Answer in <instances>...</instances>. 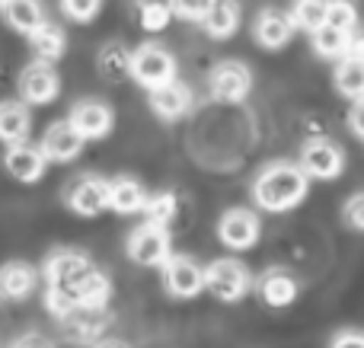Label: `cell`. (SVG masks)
Instances as JSON below:
<instances>
[{"mask_svg":"<svg viewBox=\"0 0 364 348\" xmlns=\"http://www.w3.org/2000/svg\"><path fill=\"white\" fill-rule=\"evenodd\" d=\"M61 10L68 13V16L74 19V23H90V19H96V16H100V10H102V6L90 0V4H61Z\"/></svg>","mask_w":364,"mask_h":348,"instance_id":"obj_33","label":"cell"},{"mask_svg":"<svg viewBox=\"0 0 364 348\" xmlns=\"http://www.w3.org/2000/svg\"><path fill=\"white\" fill-rule=\"evenodd\" d=\"M310 176L301 170V163H288V160H275V163L262 166L252 183V198L262 211L282 214L304 202L307 195Z\"/></svg>","mask_w":364,"mask_h":348,"instance_id":"obj_1","label":"cell"},{"mask_svg":"<svg viewBox=\"0 0 364 348\" xmlns=\"http://www.w3.org/2000/svg\"><path fill=\"white\" fill-rule=\"evenodd\" d=\"M19 102L23 106H45V102H51L58 96V89H61V80H58L55 67L45 61H32L23 67V74H19Z\"/></svg>","mask_w":364,"mask_h":348,"instance_id":"obj_6","label":"cell"},{"mask_svg":"<svg viewBox=\"0 0 364 348\" xmlns=\"http://www.w3.org/2000/svg\"><path fill=\"white\" fill-rule=\"evenodd\" d=\"M259 234H262V224H259L256 211H250V208H230V211H224L218 221V236L227 249L256 246Z\"/></svg>","mask_w":364,"mask_h":348,"instance_id":"obj_8","label":"cell"},{"mask_svg":"<svg viewBox=\"0 0 364 348\" xmlns=\"http://www.w3.org/2000/svg\"><path fill=\"white\" fill-rule=\"evenodd\" d=\"M256 42L269 51H278L291 42L294 36V26H291V16L288 13H278V10H265L262 16L256 19Z\"/></svg>","mask_w":364,"mask_h":348,"instance_id":"obj_17","label":"cell"},{"mask_svg":"<svg viewBox=\"0 0 364 348\" xmlns=\"http://www.w3.org/2000/svg\"><path fill=\"white\" fill-rule=\"evenodd\" d=\"M68 208L80 217H96L109 208V179L83 176L68 189Z\"/></svg>","mask_w":364,"mask_h":348,"instance_id":"obj_12","label":"cell"},{"mask_svg":"<svg viewBox=\"0 0 364 348\" xmlns=\"http://www.w3.org/2000/svg\"><path fill=\"white\" fill-rule=\"evenodd\" d=\"M170 234L166 227H154V224H141L132 236H128V256L132 262L144 268H157V266H166L170 262Z\"/></svg>","mask_w":364,"mask_h":348,"instance_id":"obj_5","label":"cell"},{"mask_svg":"<svg viewBox=\"0 0 364 348\" xmlns=\"http://www.w3.org/2000/svg\"><path fill=\"white\" fill-rule=\"evenodd\" d=\"M259 294H262V300L269 307H288L297 298V281L284 268H269L259 278Z\"/></svg>","mask_w":364,"mask_h":348,"instance_id":"obj_20","label":"cell"},{"mask_svg":"<svg viewBox=\"0 0 364 348\" xmlns=\"http://www.w3.org/2000/svg\"><path fill=\"white\" fill-rule=\"evenodd\" d=\"M151 109L157 115H164V119H179V115H186L192 109V89L179 80L166 83L160 89H151Z\"/></svg>","mask_w":364,"mask_h":348,"instance_id":"obj_19","label":"cell"},{"mask_svg":"<svg viewBox=\"0 0 364 348\" xmlns=\"http://www.w3.org/2000/svg\"><path fill=\"white\" fill-rule=\"evenodd\" d=\"M205 288L224 304H233V300H243L252 288V275L243 262L237 259H214L211 266L205 268Z\"/></svg>","mask_w":364,"mask_h":348,"instance_id":"obj_2","label":"cell"},{"mask_svg":"<svg viewBox=\"0 0 364 348\" xmlns=\"http://www.w3.org/2000/svg\"><path fill=\"white\" fill-rule=\"evenodd\" d=\"M348 38L352 32H342V29H333V26H323L320 32H314V51L326 61H336V58H346V48H348Z\"/></svg>","mask_w":364,"mask_h":348,"instance_id":"obj_26","label":"cell"},{"mask_svg":"<svg viewBox=\"0 0 364 348\" xmlns=\"http://www.w3.org/2000/svg\"><path fill=\"white\" fill-rule=\"evenodd\" d=\"M38 151L45 153V160H48V163H70L74 157H80L83 138L74 131V125L64 119V121H55V125H48V131L42 134V144H38Z\"/></svg>","mask_w":364,"mask_h":348,"instance_id":"obj_13","label":"cell"},{"mask_svg":"<svg viewBox=\"0 0 364 348\" xmlns=\"http://www.w3.org/2000/svg\"><path fill=\"white\" fill-rule=\"evenodd\" d=\"M176 16H186V19H192V23H201L205 19V13H208V4H176V6H170Z\"/></svg>","mask_w":364,"mask_h":348,"instance_id":"obj_35","label":"cell"},{"mask_svg":"<svg viewBox=\"0 0 364 348\" xmlns=\"http://www.w3.org/2000/svg\"><path fill=\"white\" fill-rule=\"evenodd\" d=\"M333 348H364V332H355V330H346L333 339Z\"/></svg>","mask_w":364,"mask_h":348,"instance_id":"obj_37","label":"cell"},{"mask_svg":"<svg viewBox=\"0 0 364 348\" xmlns=\"http://www.w3.org/2000/svg\"><path fill=\"white\" fill-rule=\"evenodd\" d=\"M32 131V115L29 106H23L19 99H4L0 102V141L10 147L26 144Z\"/></svg>","mask_w":364,"mask_h":348,"instance_id":"obj_16","label":"cell"},{"mask_svg":"<svg viewBox=\"0 0 364 348\" xmlns=\"http://www.w3.org/2000/svg\"><path fill=\"white\" fill-rule=\"evenodd\" d=\"M93 348H128V345L122 342V339H100Z\"/></svg>","mask_w":364,"mask_h":348,"instance_id":"obj_39","label":"cell"},{"mask_svg":"<svg viewBox=\"0 0 364 348\" xmlns=\"http://www.w3.org/2000/svg\"><path fill=\"white\" fill-rule=\"evenodd\" d=\"M0 16L6 19V26L23 36H32L38 26H45V16H42V6L38 4H29V0H10V4H0Z\"/></svg>","mask_w":364,"mask_h":348,"instance_id":"obj_22","label":"cell"},{"mask_svg":"<svg viewBox=\"0 0 364 348\" xmlns=\"http://www.w3.org/2000/svg\"><path fill=\"white\" fill-rule=\"evenodd\" d=\"M176 195L173 192H157V195H147V205H144V214H147V224L154 227H166V224L176 217Z\"/></svg>","mask_w":364,"mask_h":348,"instance_id":"obj_28","label":"cell"},{"mask_svg":"<svg viewBox=\"0 0 364 348\" xmlns=\"http://www.w3.org/2000/svg\"><path fill=\"white\" fill-rule=\"evenodd\" d=\"M29 42H32V48H36L38 61L51 64V61H58V58L64 55V45H68V38H64V32L58 29V26L45 23V26H38V29L32 32Z\"/></svg>","mask_w":364,"mask_h":348,"instance_id":"obj_24","label":"cell"},{"mask_svg":"<svg viewBox=\"0 0 364 348\" xmlns=\"http://www.w3.org/2000/svg\"><path fill=\"white\" fill-rule=\"evenodd\" d=\"M100 70L109 80H122V77L132 74V55L122 45H106L100 51Z\"/></svg>","mask_w":364,"mask_h":348,"instance_id":"obj_29","label":"cell"},{"mask_svg":"<svg viewBox=\"0 0 364 348\" xmlns=\"http://www.w3.org/2000/svg\"><path fill=\"white\" fill-rule=\"evenodd\" d=\"M342 217H346V224L352 230H364V192L348 198L346 208H342Z\"/></svg>","mask_w":364,"mask_h":348,"instance_id":"obj_32","label":"cell"},{"mask_svg":"<svg viewBox=\"0 0 364 348\" xmlns=\"http://www.w3.org/2000/svg\"><path fill=\"white\" fill-rule=\"evenodd\" d=\"M36 268L26 266V262H6L0 268V298L4 300H23L36 291Z\"/></svg>","mask_w":364,"mask_h":348,"instance_id":"obj_18","label":"cell"},{"mask_svg":"<svg viewBox=\"0 0 364 348\" xmlns=\"http://www.w3.org/2000/svg\"><path fill=\"white\" fill-rule=\"evenodd\" d=\"M4 166L13 179H19V183H38L45 166H48V160H45V153L38 151L36 144H16L6 151Z\"/></svg>","mask_w":364,"mask_h":348,"instance_id":"obj_15","label":"cell"},{"mask_svg":"<svg viewBox=\"0 0 364 348\" xmlns=\"http://www.w3.org/2000/svg\"><path fill=\"white\" fill-rule=\"evenodd\" d=\"M147 205V192L134 179H112L109 183V208L115 214H138Z\"/></svg>","mask_w":364,"mask_h":348,"instance_id":"obj_21","label":"cell"},{"mask_svg":"<svg viewBox=\"0 0 364 348\" xmlns=\"http://www.w3.org/2000/svg\"><path fill=\"white\" fill-rule=\"evenodd\" d=\"M342 61H358L364 64V32H352L348 38V48H346V58Z\"/></svg>","mask_w":364,"mask_h":348,"instance_id":"obj_36","label":"cell"},{"mask_svg":"<svg viewBox=\"0 0 364 348\" xmlns=\"http://www.w3.org/2000/svg\"><path fill=\"white\" fill-rule=\"evenodd\" d=\"M346 166V153L336 141L314 138L301 147V170L314 179H336Z\"/></svg>","mask_w":364,"mask_h":348,"instance_id":"obj_7","label":"cell"},{"mask_svg":"<svg viewBox=\"0 0 364 348\" xmlns=\"http://www.w3.org/2000/svg\"><path fill=\"white\" fill-rule=\"evenodd\" d=\"M288 16H291V26H294V29H307L310 36H314V32H320L323 26H326L329 4H294Z\"/></svg>","mask_w":364,"mask_h":348,"instance_id":"obj_27","label":"cell"},{"mask_svg":"<svg viewBox=\"0 0 364 348\" xmlns=\"http://www.w3.org/2000/svg\"><path fill=\"white\" fill-rule=\"evenodd\" d=\"M355 23H358V13H355L352 4H329V19L326 26H333V29H342V32H355Z\"/></svg>","mask_w":364,"mask_h":348,"instance_id":"obj_31","label":"cell"},{"mask_svg":"<svg viewBox=\"0 0 364 348\" xmlns=\"http://www.w3.org/2000/svg\"><path fill=\"white\" fill-rule=\"evenodd\" d=\"M68 121L74 125V131L80 134L83 141H100V138H106V134L112 131L115 115H112V109H109L106 102H100V99H80L74 109H70Z\"/></svg>","mask_w":364,"mask_h":348,"instance_id":"obj_11","label":"cell"},{"mask_svg":"<svg viewBox=\"0 0 364 348\" xmlns=\"http://www.w3.org/2000/svg\"><path fill=\"white\" fill-rule=\"evenodd\" d=\"M93 272H96L93 262H90L87 256H80V253H70V249L55 253L48 262H45V278H48V288H58V291L70 294V298H74L77 288H80Z\"/></svg>","mask_w":364,"mask_h":348,"instance_id":"obj_4","label":"cell"},{"mask_svg":"<svg viewBox=\"0 0 364 348\" xmlns=\"http://www.w3.org/2000/svg\"><path fill=\"white\" fill-rule=\"evenodd\" d=\"M10 348H55L48 336H42V332H23L19 339H13Z\"/></svg>","mask_w":364,"mask_h":348,"instance_id":"obj_34","label":"cell"},{"mask_svg":"<svg viewBox=\"0 0 364 348\" xmlns=\"http://www.w3.org/2000/svg\"><path fill=\"white\" fill-rule=\"evenodd\" d=\"M132 77L147 89H160L176 80V61L166 48L157 45H141L132 55Z\"/></svg>","mask_w":364,"mask_h":348,"instance_id":"obj_3","label":"cell"},{"mask_svg":"<svg viewBox=\"0 0 364 348\" xmlns=\"http://www.w3.org/2000/svg\"><path fill=\"white\" fill-rule=\"evenodd\" d=\"M208 36L214 38H230L240 29V6L237 4H208V13L201 19Z\"/></svg>","mask_w":364,"mask_h":348,"instance_id":"obj_23","label":"cell"},{"mask_svg":"<svg viewBox=\"0 0 364 348\" xmlns=\"http://www.w3.org/2000/svg\"><path fill=\"white\" fill-rule=\"evenodd\" d=\"M336 89L355 102H364V64L358 61H339L336 67Z\"/></svg>","mask_w":364,"mask_h":348,"instance_id":"obj_25","label":"cell"},{"mask_svg":"<svg viewBox=\"0 0 364 348\" xmlns=\"http://www.w3.org/2000/svg\"><path fill=\"white\" fill-rule=\"evenodd\" d=\"M61 326L70 342H100L102 330L109 326V310L106 307H77L61 320Z\"/></svg>","mask_w":364,"mask_h":348,"instance_id":"obj_14","label":"cell"},{"mask_svg":"<svg viewBox=\"0 0 364 348\" xmlns=\"http://www.w3.org/2000/svg\"><path fill=\"white\" fill-rule=\"evenodd\" d=\"M138 13H141V26H144L147 32L166 29V26H170V16H173V10L166 4H141Z\"/></svg>","mask_w":364,"mask_h":348,"instance_id":"obj_30","label":"cell"},{"mask_svg":"<svg viewBox=\"0 0 364 348\" xmlns=\"http://www.w3.org/2000/svg\"><path fill=\"white\" fill-rule=\"evenodd\" d=\"M252 89V74L243 61H220L211 70V96L218 102H243Z\"/></svg>","mask_w":364,"mask_h":348,"instance_id":"obj_10","label":"cell"},{"mask_svg":"<svg viewBox=\"0 0 364 348\" xmlns=\"http://www.w3.org/2000/svg\"><path fill=\"white\" fill-rule=\"evenodd\" d=\"M348 125H352L355 138L364 141V102H355V106L348 109Z\"/></svg>","mask_w":364,"mask_h":348,"instance_id":"obj_38","label":"cell"},{"mask_svg":"<svg viewBox=\"0 0 364 348\" xmlns=\"http://www.w3.org/2000/svg\"><path fill=\"white\" fill-rule=\"evenodd\" d=\"M164 288L179 300L198 298L205 291V268L188 256H170V262L164 266Z\"/></svg>","mask_w":364,"mask_h":348,"instance_id":"obj_9","label":"cell"}]
</instances>
